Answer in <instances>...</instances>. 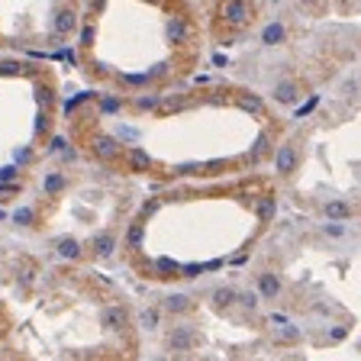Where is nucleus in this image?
<instances>
[{
    "mask_svg": "<svg viewBox=\"0 0 361 361\" xmlns=\"http://www.w3.org/2000/svg\"><path fill=\"white\" fill-rule=\"evenodd\" d=\"M100 106H103L106 113H116V110H119V100H116V97H110V100H103Z\"/></svg>",
    "mask_w": 361,
    "mask_h": 361,
    "instance_id": "b1692460",
    "label": "nucleus"
},
{
    "mask_svg": "<svg viewBox=\"0 0 361 361\" xmlns=\"http://www.w3.org/2000/svg\"><path fill=\"white\" fill-rule=\"evenodd\" d=\"M116 139H97V142H94V152H97L100 155V158H110V155H116Z\"/></svg>",
    "mask_w": 361,
    "mask_h": 361,
    "instance_id": "9b49d317",
    "label": "nucleus"
},
{
    "mask_svg": "<svg viewBox=\"0 0 361 361\" xmlns=\"http://www.w3.org/2000/svg\"><path fill=\"white\" fill-rule=\"evenodd\" d=\"M62 187H65L62 174H49V177H45V190H49V194H55V190H62Z\"/></svg>",
    "mask_w": 361,
    "mask_h": 361,
    "instance_id": "dca6fc26",
    "label": "nucleus"
},
{
    "mask_svg": "<svg viewBox=\"0 0 361 361\" xmlns=\"http://www.w3.org/2000/svg\"><path fill=\"white\" fill-rule=\"evenodd\" d=\"M348 210L345 203H339V200H332V203H326V216H332V220H348Z\"/></svg>",
    "mask_w": 361,
    "mask_h": 361,
    "instance_id": "ddd939ff",
    "label": "nucleus"
},
{
    "mask_svg": "<svg viewBox=\"0 0 361 361\" xmlns=\"http://www.w3.org/2000/svg\"><path fill=\"white\" fill-rule=\"evenodd\" d=\"M20 71H23V68H20L16 62H0V75H20Z\"/></svg>",
    "mask_w": 361,
    "mask_h": 361,
    "instance_id": "4be33fe9",
    "label": "nucleus"
},
{
    "mask_svg": "<svg viewBox=\"0 0 361 361\" xmlns=\"http://www.w3.org/2000/svg\"><path fill=\"white\" fill-rule=\"evenodd\" d=\"M94 248H97V255H110L113 251V236H97V242H94Z\"/></svg>",
    "mask_w": 361,
    "mask_h": 361,
    "instance_id": "2eb2a0df",
    "label": "nucleus"
},
{
    "mask_svg": "<svg viewBox=\"0 0 361 361\" xmlns=\"http://www.w3.org/2000/svg\"><path fill=\"white\" fill-rule=\"evenodd\" d=\"M271 213H274V200H261L258 216H261V220H271Z\"/></svg>",
    "mask_w": 361,
    "mask_h": 361,
    "instance_id": "aec40b11",
    "label": "nucleus"
},
{
    "mask_svg": "<svg viewBox=\"0 0 361 361\" xmlns=\"http://www.w3.org/2000/svg\"><path fill=\"white\" fill-rule=\"evenodd\" d=\"M236 300H239V303H242V306H248V310L255 306V297H251V294H242V297H236Z\"/></svg>",
    "mask_w": 361,
    "mask_h": 361,
    "instance_id": "a878e982",
    "label": "nucleus"
},
{
    "mask_svg": "<svg viewBox=\"0 0 361 361\" xmlns=\"http://www.w3.org/2000/svg\"><path fill=\"white\" fill-rule=\"evenodd\" d=\"M126 322H129V313L123 310V306H110V310H106L103 313V326L106 329H126Z\"/></svg>",
    "mask_w": 361,
    "mask_h": 361,
    "instance_id": "f257e3e1",
    "label": "nucleus"
},
{
    "mask_svg": "<svg viewBox=\"0 0 361 361\" xmlns=\"http://www.w3.org/2000/svg\"><path fill=\"white\" fill-rule=\"evenodd\" d=\"M229 303H236V291L223 287V291H216V294H213V306H216V310H226Z\"/></svg>",
    "mask_w": 361,
    "mask_h": 361,
    "instance_id": "9d476101",
    "label": "nucleus"
},
{
    "mask_svg": "<svg viewBox=\"0 0 361 361\" xmlns=\"http://www.w3.org/2000/svg\"><path fill=\"white\" fill-rule=\"evenodd\" d=\"M184 35H187V26H184V23H180V20H171V23H168V42H184Z\"/></svg>",
    "mask_w": 361,
    "mask_h": 361,
    "instance_id": "6e6552de",
    "label": "nucleus"
},
{
    "mask_svg": "<svg viewBox=\"0 0 361 361\" xmlns=\"http://www.w3.org/2000/svg\"><path fill=\"white\" fill-rule=\"evenodd\" d=\"M242 106H245V110H251V113H258L261 100H258V97H251V94H245V97H242Z\"/></svg>",
    "mask_w": 361,
    "mask_h": 361,
    "instance_id": "412c9836",
    "label": "nucleus"
},
{
    "mask_svg": "<svg viewBox=\"0 0 361 361\" xmlns=\"http://www.w3.org/2000/svg\"><path fill=\"white\" fill-rule=\"evenodd\" d=\"M155 268H158L161 274H171V271H177V264L171 258H158V261H155Z\"/></svg>",
    "mask_w": 361,
    "mask_h": 361,
    "instance_id": "a211bd4d",
    "label": "nucleus"
},
{
    "mask_svg": "<svg viewBox=\"0 0 361 361\" xmlns=\"http://www.w3.org/2000/svg\"><path fill=\"white\" fill-rule=\"evenodd\" d=\"M142 326H146V329H155V326H158V313H155V310H142Z\"/></svg>",
    "mask_w": 361,
    "mask_h": 361,
    "instance_id": "f3484780",
    "label": "nucleus"
},
{
    "mask_svg": "<svg viewBox=\"0 0 361 361\" xmlns=\"http://www.w3.org/2000/svg\"><path fill=\"white\" fill-rule=\"evenodd\" d=\"M258 294H261V297H278V294H281L278 274H261V278H258Z\"/></svg>",
    "mask_w": 361,
    "mask_h": 361,
    "instance_id": "7ed1b4c3",
    "label": "nucleus"
},
{
    "mask_svg": "<svg viewBox=\"0 0 361 361\" xmlns=\"http://www.w3.org/2000/svg\"><path fill=\"white\" fill-rule=\"evenodd\" d=\"M294 149H281L278 152V168H281V171H291V168H294Z\"/></svg>",
    "mask_w": 361,
    "mask_h": 361,
    "instance_id": "4468645a",
    "label": "nucleus"
},
{
    "mask_svg": "<svg viewBox=\"0 0 361 361\" xmlns=\"http://www.w3.org/2000/svg\"><path fill=\"white\" fill-rule=\"evenodd\" d=\"M281 39H284V26H281V23L264 26V32H261V42H264V45H278Z\"/></svg>",
    "mask_w": 361,
    "mask_h": 361,
    "instance_id": "20e7f679",
    "label": "nucleus"
},
{
    "mask_svg": "<svg viewBox=\"0 0 361 361\" xmlns=\"http://www.w3.org/2000/svg\"><path fill=\"white\" fill-rule=\"evenodd\" d=\"M126 239H129V245H139V242H142V226H132Z\"/></svg>",
    "mask_w": 361,
    "mask_h": 361,
    "instance_id": "5701e85b",
    "label": "nucleus"
},
{
    "mask_svg": "<svg viewBox=\"0 0 361 361\" xmlns=\"http://www.w3.org/2000/svg\"><path fill=\"white\" fill-rule=\"evenodd\" d=\"M126 81H129V84H146V81H149V78H146V75H129V78H126Z\"/></svg>",
    "mask_w": 361,
    "mask_h": 361,
    "instance_id": "c85d7f7f",
    "label": "nucleus"
},
{
    "mask_svg": "<svg viewBox=\"0 0 361 361\" xmlns=\"http://www.w3.org/2000/svg\"><path fill=\"white\" fill-rule=\"evenodd\" d=\"M274 97L281 103H297V87L294 84H278V87H274Z\"/></svg>",
    "mask_w": 361,
    "mask_h": 361,
    "instance_id": "1a4fd4ad",
    "label": "nucleus"
},
{
    "mask_svg": "<svg viewBox=\"0 0 361 361\" xmlns=\"http://www.w3.org/2000/svg\"><path fill=\"white\" fill-rule=\"evenodd\" d=\"M55 251H58V258H78L81 255V245L75 242V239H62Z\"/></svg>",
    "mask_w": 361,
    "mask_h": 361,
    "instance_id": "423d86ee",
    "label": "nucleus"
},
{
    "mask_svg": "<svg viewBox=\"0 0 361 361\" xmlns=\"http://www.w3.org/2000/svg\"><path fill=\"white\" fill-rule=\"evenodd\" d=\"M132 168H139V171H142V168H149V155L146 152H132Z\"/></svg>",
    "mask_w": 361,
    "mask_h": 361,
    "instance_id": "6ab92c4d",
    "label": "nucleus"
},
{
    "mask_svg": "<svg viewBox=\"0 0 361 361\" xmlns=\"http://www.w3.org/2000/svg\"><path fill=\"white\" fill-rule=\"evenodd\" d=\"M190 306V297L187 294H171L165 300V310H171V313H180V310H187Z\"/></svg>",
    "mask_w": 361,
    "mask_h": 361,
    "instance_id": "0eeeda50",
    "label": "nucleus"
},
{
    "mask_svg": "<svg viewBox=\"0 0 361 361\" xmlns=\"http://www.w3.org/2000/svg\"><path fill=\"white\" fill-rule=\"evenodd\" d=\"M35 97H39L42 103H49V100H52V91H49V87H39V91H35Z\"/></svg>",
    "mask_w": 361,
    "mask_h": 361,
    "instance_id": "393cba45",
    "label": "nucleus"
},
{
    "mask_svg": "<svg viewBox=\"0 0 361 361\" xmlns=\"http://www.w3.org/2000/svg\"><path fill=\"white\" fill-rule=\"evenodd\" d=\"M194 345V335L184 332V329H174L171 332V348H190Z\"/></svg>",
    "mask_w": 361,
    "mask_h": 361,
    "instance_id": "f8f14e48",
    "label": "nucleus"
},
{
    "mask_svg": "<svg viewBox=\"0 0 361 361\" xmlns=\"http://www.w3.org/2000/svg\"><path fill=\"white\" fill-rule=\"evenodd\" d=\"M75 20H78L75 10H62V13L55 16V29L58 32H71V29H75Z\"/></svg>",
    "mask_w": 361,
    "mask_h": 361,
    "instance_id": "39448f33",
    "label": "nucleus"
},
{
    "mask_svg": "<svg viewBox=\"0 0 361 361\" xmlns=\"http://www.w3.org/2000/svg\"><path fill=\"white\" fill-rule=\"evenodd\" d=\"M10 194H13V190H10V187H4V184H0V197H10Z\"/></svg>",
    "mask_w": 361,
    "mask_h": 361,
    "instance_id": "473e14b6",
    "label": "nucleus"
},
{
    "mask_svg": "<svg viewBox=\"0 0 361 361\" xmlns=\"http://www.w3.org/2000/svg\"><path fill=\"white\" fill-rule=\"evenodd\" d=\"M326 232H329V236H342L345 229H342V226H326Z\"/></svg>",
    "mask_w": 361,
    "mask_h": 361,
    "instance_id": "2f4dec72",
    "label": "nucleus"
},
{
    "mask_svg": "<svg viewBox=\"0 0 361 361\" xmlns=\"http://www.w3.org/2000/svg\"><path fill=\"white\" fill-rule=\"evenodd\" d=\"M16 223H29V210H20L16 213Z\"/></svg>",
    "mask_w": 361,
    "mask_h": 361,
    "instance_id": "7c9ffc66",
    "label": "nucleus"
},
{
    "mask_svg": "<svg viewBox=\"0 0 361 361\" xmlns=\"http://www.w3.org/2000/svg\"><path fill=\"white\" fill-rule=\"evenodd\" d=\"M16 161H20V165H23V161H29V152H26V149H20V152H16Z\"/></svg>",
    "mask_w": 361,
    "mask_h": 361,
    "instance_id": "c756f323",
    "label": "nucleus"
},
{
    "mask_svg": "<svg viewBox=\"0 0 361 361\" xmlns=\"http://www.w3.org/2000/svg\"><path fill=\"white\" fill-rule=\"evenodd\" d=\"M158 361H165V358H158Z\"/></svg>",
    "mask_w": 361,
    "mask_h": 361,
    "instance_id": "72a5a7b5",
    "label": "nucleus"
},
{
    "mask_svg": "<svg viewBox=\"0 0 361 361\" xmlns=\"http://www.w3.org/2000/svg\"><path fill=\"white\" fill-rule=\"evenodd\" d=\"M226 20H232V23H248V7H245V0H229L226 4Z\"/></svg>",
    "mask_w": 361,
    "mask_h": 361,
    "instance_id": "f03ea898",
    "label": "nucleus"
},
{
    "mask_svg": "<svg viewBox=\"0 0 361 361\" xmlns=\"http://www.w3.org/2000/svg\"><path fill=\"white\" fill-rule=\"evenodd\" d=\"M45 123H49V119H45V113L35 116V132H42V129H45Z\"/></svg>",
    "mask_w": 361,
    "mask_h": 361,
    "instance_id": "cd10ccee",
    "label": "nucleus"
},
{
    "mask_svg": "<svg viewBox=\"0 0 361 361\" xmlns=\"http://www.w3.org/2000/svg\"><path fill=\"white\" fill-rule=\"evenodd\" d=\"M81 42H84V45H91V42H94V29H91V26L81 32Z\"/></svg>",
    "mask_w": 361,
    "mask_h": 361,
    "instance_id": "bb28decb",
    "label": "nucleus"
}]
</instances>
